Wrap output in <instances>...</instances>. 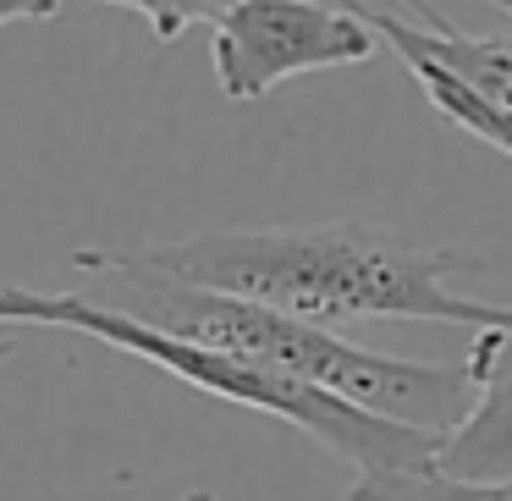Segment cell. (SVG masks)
<instances>
[{
	"instance_id": "cell-1",
	"label": "cell",
	"mask_w": 512,
	"mask_h": 501,
	"mask_svg": "<svg viewBox=\"0 0 512 501\" xmlns=\"http://www.w3.org/2000/svg\"><path fill=\"white\" fill-rule=\"evenodd\" d=\"M127 254L149 270L276 303L331 331L347 320H435L463 331H490V325L512 331V303L452 292V270H479V259L452 248H419L364 221L204 232L182 243L127 248Z\"/></svg>"
},
{
	"instance_id": "cell-2",
	"label": "cell",
	"mask_w": 512,
	"mask_h": 501,
	"mask_svg": "<svg viewBox=\"0 0 512 501\" xmlns=\"http://www.w3.org/2000/svg\"><path fill=\"white\" fill-rule=\"evenodd\" d=\"M72 265L83 276H94L89 298H100L105 309H122L171 336L237 353L248 364L298 375L309 386H325L336 397L358 402V408L424 424L435 435L452 430L474 402V380H468L463 364H419V358L375 353V347H358L347 336H336L331 325H314L303 314L276 309V303L149 270L127 248H78Z\"/></svg>"
},
{
	"instance_id": "cell-3",
	"label": "cell",
	"mask_w": 512,
	"mask_h": 501,
	"mask_svg": "<svg viewBox=\"0 0 512 501\" xmlns=\"http://www.w3.org/2000/svg\"><path fill=\"white\" fill-rule=\"evenodd\" d=\"M6 325H56V331H78L94 336L105 347H122V353L144 358V364L166 369L171 380L204 391V397H221L232 408H254L270 419L303 430L309 441L331 446L336 457L358 468V474H380V468H424L435 463V446L441 435L424 430V424L391 419V413L358 408V402L336 397L325 386H309L298 375H281V369L248 364L237 353L221 347L188 342V336H171L160 325H144L122 309H105L89 292H28V287H0V331Z\"/></svg>"
},
{
	"instance_id": "cell-4",
	"label": "cell",
	"mask_w": 512,
	"mask_h": 501,
	"mask_svg": "<svg viewBox=\"0 0 512 501\" xmlns=\"http://www.w3.org/2000/svg\"><path fill=\"white\" fill-rule=\"evenodd\" d=\"M380 45L369 12L325 0H232L215 17V83L226 100H259L303 72H336L369 61Z\"/></svg>"
},
{
	"instance_id": "cell-5",
	"label": "cell",
	"mask_w": 512,
	"mask_h": 501,
	"mask_svg": "<svg viewBox=\"0 0 512 501\" xmlns=\"http://www.w3.org/2000/svg\"><path fill=\"white\" fill-rule=\"evenodd\" d=\"M413 17L369 12L375 34L408 61L424 100L452 127L485 138L512 160V39L501 34H463L430 0H408Z\"/></svg>"
},
{
	"instance_id": "cell-6",
	"label": "cell",
	"mask_w": 512,
	"mask_h": 501,
	"mask_svg": "<svg viewBox=\"0 0 512 501\" xmlns=\"http://www.w3.org/2000/svg\"><path fill=\"white\" fill-rule=\"evenodd\" d=\"M463 369L474 380V402L441 435L435 468L457 479H512V331H474Z\"/></svg>"
},
{
	"instance_id": "cell-7",
	"label": "cell",
	"mask_w": 512,
	"mask_h": 501,
	"mask_svg": "<svg viewBox=\"0 0 512 501\" xmlns=\"http://www.w3.org/2000/svg\"><path fill=\"white\" fill-rule=\"evenodd\" d=\"M342 501H512V479H457L435 463L358 474Z\"/></svg>"
},
{
	"instance_id": "cell-8",
	"label": "cell",
	"mask_w": 512,
	"mask_h": 501,
	"mask_svg": "<svg viewBox=\"0 0 512 501\" xmlns=\"http://www.w3.org/2000/svg\"><path fill=\"white\" fill-rule=\"evenodd\" d=\"M100 6H127V12L149 17L155 39H160V45H171V39H182L193 23H215L232 0H100Z\"/></svg>"
},
{
	"instance_id": "cell-9",
	"label": "cell",
	"mask_w": 512,
	"mask_h": 501,
	"mask_svg": "<svg viewBox=\"0 0 512 501\" xmlns=\"http://www.w3.org/2000/svg\"><path fill=\"white\" fill-rule=\"evenodd\" d=\"M61 12V0H0V28L6 23H45Z\"/></svg>"
},
{
	"instance_id": "cell-10",
	"label": "cell",
	"mask_w": 512,
	"mask_h": 501,
	"mask_svg": "<svg viewBox=\"0 0 512 501\" xmlns=\"http://www.w3.org/2000/svg\"><path fill=\"white\" fill-rule=\"evenodd\" d=\"M12 353H17V336H0V369L12 364Z\"/></svg>"
},
{
	"instance_id": "cell-11",
	"label": "cell",
	"mask_w": 512,
	"mask_h": 501,
	"mask_svg": "<svg viewBox=\"0 0 512 501\" xmlns=\"http://www.w3.org/2000/svg\"><path fill=\"white\" fill-rule=\"evenodd\" d=\"M496 12H507V17H512V0H496Z\"/></svg>"
}]
</instances>
